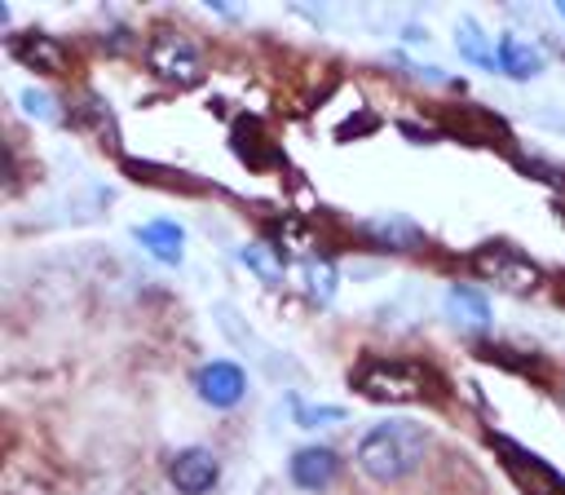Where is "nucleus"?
Here are the masks:
<instances>
[{"label":"nucleus","instance_id":"nucleus-1","mask_svg":"<svg viewBox=\"0 0 565 495\" xmlns=\"http://www.w3.org/2000/svg\"><path fill=\"white\" fill-rule=\"evenodd\" d=\"M424 446H428V438H424L419 424H411V420H384V424H375L358 442V468L366 477H375V482H397V477H406L419 464Z\"/></svg>","mask_w":565,"mask_h":495},{"label":"nucleus","instance_id":"nucleus-2","mask_svg":"<svg viewBox=\"0 0 565 495\" xmlns=\"http://www.w3.org/2000/svg\"><path fill=\"white\" fill-rule=\"evenodd\" d=\"M353 389L371 402H419L437 393V376L402 358H362L353 367Z\"/></svg>","mask_w":565,"mask_h":495},{"label":"nucleus","instance_id":"nucleus-3","mask_svg":"<svg viewBox=\"0 0 565 495\" xmlns=\"http://www.w3.org/2000/svg\"><path fill=\"white\" fill-rule=\"evenodd\" d=\"M146 66H150L159 80L177 84V88L199 84V75H203V57H199V49H194L185 35H177V31H159V35L150 40V49H146Z\"/></svg>","mask_w":565,"mask_h":495},{"label":"nucleus","instance_id":"nucleus-4","mask_svg":"<svg viewBox=\"0 0 565 495\" xmlns=\"http://www.w3.org/2000/svg\"><path fill=\"white\" fill-rule=\"evenodd\" d=\"M472 270H477L481 278L508 287V292H534V287L543 283V270H539L530 256H521L516 247H503V243H490V247L472 252Z\"/></svg>","mask_w":565,"mask_h":495},{"label":"nucleus","instance_id":"nucleus-5","mask_svg":"<svg viewBox=\"0 0 565 495\" xmlns=\"http://www.w3.org/2000/svg\"><path fill=\"white\" fill-rule=\"evenodd\" d=\"M194 385H199V398H203V402H212V407H234V402H243V393H247V371H243L238 362H230V358H216V362L199 367Z\"/></svg>","mask_w":565,"mask_h":495},{"label":"nucleus","instance_id":"nucleus-6","mask_svg":"<svg viewBox=\"0 0 565 495\" xmlns=\"http://www.w3.org/2000/svg\"><path fill=\"white\" fill-rule=\"evenodd\" d=\"M168 477L181 495H203L216 482V455L207 446H185L168 460Z\"/></svg>","mask_w":565,"mask_h":495},{"label":"nucleus","instance_id":"nucleus-7","mask_svg":"<svg viewBox=\"0 0 565 495\" xmlns=\"http://www.w3.org/2000/svg\"><path fill=\"white\" fill-rule=\"evenodd\" d=\"M494 446H499V455H503V464L534 491V495H565V482L534 455V451H521L516 442H508V438H494Z\"/></svg>","mask_w":565,"mask_h":495},{"label":"nucleus","instance_id":"nucleus-8","mask_svg":"<svg viewBox=\"0 0 565 495\" xmlns=\"http://www.w3.org/2000/svg\"><path fill=\"white\" fill-rule=\"evenodd\" d=\"M340 473V455L331 446H305L291 455V482L300 491H322Z\"/></svg>","mask_w":565,"mask_h":495},{"label":"nucleus","instance_id":"nucleus-9","mask_svg":"<svg viewBox=\"0 0 565 495\" xmlns=\"http://www.w3.org/2000/svg\"><path fill=\"white\" fill-rule=\"evenodd\" d=\"M13 57H18L22 66H31V71H44V75H66V49H62L53 35H44V31L22 35V40L13 44Z\"/></svg>","mask_w":565,"mask_h":495},{"label":"nucleus","instance_id":"nucleus-10","mask_svg":"<svg viewBox=\"0 0 565 495\" xmlns=\"http://www.w3.org/2000/svg\"><path fill=\"white\" fill-rule=\"evenodd\" d=\"M137 243H141V247H146L154 261H163V265H181V243H185V230H181L177 221L159 217V221L137 225Z\"/></svg>","mask_w":565,"mask_h":495},{"label":"nucleus","instance_id":"nucleus-11","mask_svg":"<svg viewBox=\"0 0 565 495\" xmlns=\"http://www.w3.org/2000/svg\"><path fill=\"white\" fill-rule=\"evenodd\" d=\"M362 234L371 239V243H380V247H388V252H411V247H419L424 243V230L415 225V221H406V217H375V221H366L362 225Z\"/></svg>","mask_w":565,"mask_h":495},{"label":"nucleus","instance_id":"nucleus-12","mask_svg":"<svg viewBox=\"0 0 565 495\" xmlns=\"http://www.w3.org/2000/svg\"><path fill=\"white\" fill-rule=\"evenodd\" d=\"M499 71L512 75V80H530V75L543 71V57H539L534 44H525V40L512 35V31H503V35H499Z\"/></svg>","mask_w":565,"mask_h":495},{"label":"nucleus","instance_id":"nucleus-13","mask_svg":"<svg viewBox=\"0 0 565 495\" xmlns=\"http://www.w3.org/2000/svg\"><path fill=\"white\" fill-rule=\"evenodd\" d=\"M446 309L459 327H490V301L477 287H450L446 292Z\"/></svg>","mask_w":565,"mask_h":495},{"label":"nucleus","instance_id":"nucleus-14","mask_svg":"<svg viewBox=\"0 0 565 495\" xmlns=\"http://www.w3.org/2000/svg\"><path fill=\"white\" fill-rule=\"evenodd\" d=\"M335 283H340V274H335V265H331L327 256H309V261H300V292H305L313 305L331 301V296H335Z\"/></svg>","mask_w":565,"mask_h":495},{"label":"nucleus","instance_id":"nucleus-15","mask_svg":"<svg viewBox=\"0 0 565 495\" xmlns=\"http://www.w3.org/2000/svg\"><path fill=\"white\" fill-rule=\"evenodd\" d=\"M459 53L481 71H499V44H490V35L472 18L459 22Z\"/></svg>","mask_w":565,"mask_h":495},{"label":"nucleus","instance_id":"nucleus-16","mask_svg":"<svg viewBox=\"0 0 565 495\" xmlns=\"http://www.w3.org/2000/svg\"><path fill=\"white\" fill-rule=\"evenodd\" d=\"M238 261H243L265 287H282V261H278V247H269V243H243V247H238Z\"/></svg>","mask_w":565,"mask_h":495},{"label":"nucleus","instance_id":"nucleus-17","mask_svg":"<svg viewBox=\"0 0 565 495\" xmlns=\"http://www.w3.org/2000/svg\"><path fill=\"white\" fill-rule=\"evenodd\" d=\"M274 234H278V247H287L291 256H300V261L318 256V234H313V225H305L300 217H282Z\"/></svg>","mask_w":565,"mask_h":495},{"label":"nucleus","instance_id":"nucleus-18","mask_svg":"<svg viewBox=\"0 0 565 495\" xmlns=\"http://www.w3.org/2000/svg\"><path fill=\"white\" fill-rule=\"evenodd\" d=\"M22 106H26V115H35V119H44V124H57V119H62L57 102H53L49 93H40V88H26V93H22Z\"/></svg>","mask_w":565,"mask_h":495},{"label":"nucleus","instance_id":"nucleus-19","mask_svg":"<svg viewBox=\"0 0 565 495\" xmlns=\"http://www.w3.org/2000/svg\"><path fill=\"white\" fill-rule=\"evenodd\" d=\"M296 420L300 424H335V420H344V411L340 407H300L296 402Z\"/></svg>","mask_w":565,"mask_h":495},{"label":"nucleus","instance_id":"nucleus-20","mask_svg":"<svg viewBox=\"0 0 565 495\" xmlns=\"http://www.w3.org/2000/svg\"><path fill=\"white\" fill-rule=\"evenodd\" d=\"M561 18H565V0H561Z\"/></svg>","mask_w":565,"mask_h":495}]
</instances>
